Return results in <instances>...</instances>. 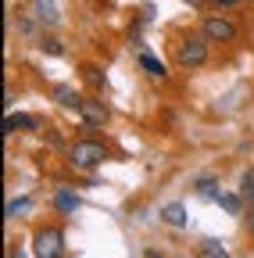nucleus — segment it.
<instances>
[{
	"instance_id": "f257e3e1",
	"label": "nucleus",
	"mask_w": 254,
	"mask_h": 258,
	"mask_svg": "<svg viewBox=\"0 0 254 258\" xmlns=\"http://www.w3.org/2000/svg\"><path fill=\"white\" fill-rule=\"evenodd\" d=\"M104 158H108V147L101 140H75L68 151V161L75 169H97Z\"/></svg>"
},
{
	"instance_id": "f03ea898",
	"label": "nucleus",
	"mask_w": 254,
	"mask_h": 258,
	"mask_svg": "<svg viewBox=\"0 0 254 258\" xmlns=\"http://www.w3.org/2000/svg\"><path fill=\"white\" fill-rule=\"evenodd\" d=\"M208 61V36H186L179 43V64L183 69H197Z\"/></svg>"
},
{
	"instance_id": "7ed1b4c3",
	"label": "nucleus",
	"mask_w": 254,
	"mask_h": 258,
	"mask_svg": "<svg viewBox=\"0 0 254 258\" xmlns=\"http://www.w3.org/2000/svg\"><path fill=\"white\" fill-rule=\"evenodd\" d=\"M36 258H61L65 254V237H61V230H54V226H47V230L36 233Z\"/></svg>"
},
{
	"instance_id": "20e7f679",
	"label": "nucleus",
	"mask_w": 254,
	"mask_h": 258,
	"mask_svg": "<svg viewBox=\"0 0 254 258\" xmlns=\"http://www.w3.org/2000/svg\"><path fill=\"white\" fill-rule=\"evenodd\" d=\"M201 32L208 40H215V43H233L236 40V25L233 22H226V18H204V25H201Z\"/></svg>"
},
{
	"instance_id": "39448f33",
	"label": "nucleus",
	"mask_w": 254,
	"mask_h": 258,
	"mask_svg": "<svg viewBox=\"0 0 254 258\" xmlns=\"http://www.w3.org/2000/svg\"><path fill=\"white\" fill-rule=\"evenodd\" d=\"M79 115H82V122H86V125H104L111 111H108V104H104V101H82Z\"/></svg>"
},
{
	"instance_id": "423d86ee",
	"label": "nucleus",
	"mask_w": 254,
	"mask_h": 258,
	"mask_svg": "<svg viewBox=\"0 0 254 258\" xmlns=\"http://www.w3.org/2000/svg\"><path fill=\"white\" fill-rule=\"evenodd\" d=\"M29 8H33V18H36L40 25H57V22H61V15H57V4H54V0H33Z\"/></svg>"
},
{
	"instance_id": "0eeeda50",
	"label": "nucleus",
	"mask_w": 254,
	"mask_h": 258,
	"mask_svg": "<svg viewBox=\"0 0 254 258\" xmlns=\"http://www.w3.org/2000/svg\"><path fill=\"white\" fill-rule=\"evenodd\" d=\"M54 101H57L61 108H72V111H79V108H82V97H79L72 86H65V83L54 86Z\"/></svg>"
},
{
	"instance_id": "6e6552de",
	"label": "nucleus",
	"mask_w": 254,
	"mask_h": 258,
	"mask_svg": "<svg viewBox=\"0 0 254 258\" xmlns=\"http://www.w3.org/2000/svg\"><path fill=\"white\" fill-rule=\"evenodd\" d=\"M161 222H168V226H176V230H183V226H186V208H183L179 201L165 205V208H161Z\"/></svg>"
},
{
	"instance_id": "1a4fd4ad",
	"label": "nucleus",
	"mask_w": 254,
	"mask_h": 258,
	"mask_svg": "<svg viewBox=\"0 0 254 258\" xmlns=\"http://www.w3.org/2000/svg\"><path fill=\"white\" fill-rule=\"evenodd\" d=\"M15 129H40V122L33 118V115H8V122H4V133H15Z\"/></svg>"
},
{
	"instance_id": "9d476101",
	"label": "nucleus",
	"mask_w": 254,
	"mask_h": 258,
	"mask_svg": "<svg viewBox=\"0 0 254 258\" xmlns=\"http://www.w3.org/2000/svg\"><path fill=\"white\" fill-rule=\"evenodd\" d=\"M140 69H143L147 76H154V79H165V76H168V69H165L157 57H150V54H140Z\"/></svg>"
},
{
	"instance_id": "9b49d317",
	"label": "nucleus",
	"mask_w": 254,
	"mask_h": 258,
	"mask_svg": "<svg viewBox=\"0 0 254 258\" xmlns=\"http://www.w3.org/2000/svg\"><path fill=\"white\" fill-rule=\"evenodd\" d=\"M54 205H57V212L68 215V212L79 208V198H75V194H68V190H57V194H54Z\"/></svg>"
},
{
	"instance_id": "f8f14e48",
	"label": "nucleus",
	"mask_w": 254,
	"mask_h": 258,
	"mask_svg": "<svg viewBox=\"0 0 254 258\" xmlns=\"http://www.w3.org/2000/svg\"><path fill=\"white\" fill-rule=\"evenodd\" d=\"M240 198H243L247 205H254V169H247V172L240 176Z\"/></svg>"
},
{
	"instance_id": "ddd939ff",
	"label": "nucleus",
	"mask_w": 254,
	"mask_h": 258,
	"mask_svg": "<svg viewBox=\"0 0 254 258\" xmlns=\"http://www.w3.org/2000/svg\"><path fill=\"white\" fill-rule=\"evenodd\" d=\"M197 194H201V198H215V201H218L222 190H218V183H215L211 176H201V179H197Z\"/></svg>"
},
{
	"instance_id": "4468645a",
	"label": "nucleus",
	"mask_w": 254,
	"mask_h": 258,
	"mask_svg": "<svg viewBox=\"0 0 254 258\" xmlns=\"http://www.w3.org/2000/svg\"><path fill=\"white\" fill-rule=\"evenodd\" d=\"M40 50H43V54H50V57H61V54H65V47H61L54 36H47V32L40 36Z\"/></svg>"
},
{
	"instance_id": "2eb2a0df",
	"label": "nucleus",
	"mask_w": 254,
	"mask_h": 258,
	"mask_svg": "<svg viewBox=\"0 0 254 258\" xmlns=\"http://www.w3.org/2000/svg\"><path fill=\"white\" fill-rule=\"evenodd\" d=\"M201 258H229V254L222 251L218 240H204V244H201Z\"/></svg>"
},
{
	"instance_id": "dca6fc26",
	"label": "nucleus",
	"mask_w": 254,
	"mask_h": 258,
	"mask_svg": "<svg viewBox=\"0 0 254 258\" xmlns=\"http://www.w3.org/2000/svg\"><path fill=\"white\" fill-rule=\"evenodd\" d=\"M82 79H86L90 86H97V90H104V76H101V69H93V64H86V69H82Z\"/></svg>"
},
{
	"instance_id": "f3484780",
	"label": "nucleus",
	"mask_w": 254,
	"mask_h": 258,
	"mask_svg": "<svg viewBox=\"0 0 254 258\" xmlns=\"http://www.w3.org/2000/svg\"><path fill=\"white\" fill-rule=\"evenodd\" d=\"M218 205H222V208H226L229 215H240V201L233 198V194H218Z\"/></svg>"
},
{
	"instance_id": "a211bd4d",
	"label": "nucleus",
	"mask_w": 254,
	"mask_h": 258,
	"mask_svg": "<svg viewBox=\"0 0 254 258\" xmlns=\"http://www.w3.org/2000/svg\"><path fill=\"white\" fill-rule=\"evenodd\" d=\"M25 208H29V201H25V198H22V201H8V215H11V219H15L18 212H25Z\"/></svg>"
},
{
	"instance_id": "6ab92c4d",
	"label": "nucleus",
	"mask_w": 254,
	"mask_h": 258,
	"mask_svg": "<svg viewBox=\"0 0 254 258\" xmlns=\"http://www.w3.org/2000/svg\"><path fill=\"white\" fill-rule=\"evenodd\" d=\"M18 29H22V32H36V22H33V18H18Z\"/></svg>"
},
{
	"instance_id": "aec40b11",
	"label": "nucleus",
	"mask_w": 254,
	"mask_h": 258,
	"mask_svg": "<svg viewBox=\"0 0 254 258\" xmlns=\"http://www.w3.org/2000/svg\"><path fill=\"white\" fill-rule=\"evenodd\" d=\"M247 230L254 233V205H247Z\"/></svg>"
},
{
	"instance_id": "412c9836",
	"label": "nucleus",
	"mask_w": 254,
	"mask_h": 258,
	"mask_svg": "<svg viewBox=\"0 0 254 258\" xmlns=\"http://www.w3.org/2000/svg\"><path fill=\"white\" fill-rule=\"evenodd\" d=\"M147 258H161V254H157V251H147Z\"/></svg>"
},
{
	"instance_id": "4be33fe9",
	"label": "nucleus",
	"mask_w": 254,
	"mask_h": 258,
	"mask_svg": "<svg viewBox=\"0 0 254 258\" xmlns=\"http://www.w3.org/2000/svg\"><path fill=\"white\" fill-rule=\"evenodd\" d=\"M218 4H240V0H218Z\"/></svg>"
},
{
	"instance_id": "5701e85b",
	"label": "nucleus",
	"mask_w": 254,
	"mask_h": 258,
	"mask_svg": "<svg viewBox=\"0 0 254 258\" xmlns=\"http://www.w3.org/2000/svg\"><path fill=\"white\" fill-rule=\"evenodd\" d=\"M11 258H22V254H18V251H15V254H11Z\"/></svg>"
},
{
	"instance_id": "b1692460",
	"label": "nucleus",
	"mask_w": 254,
	"mask_h": 258,
	"mask_svg": "<svg viewBox=\"0 0 254 258\" xmlns=\"http://www.w3.org/2000/svg\"><path fill=\"white\" fill-rule=\"evenodd\" d=\"M190 4H201V0H190Z\"/></svg>"
}]
</instances>
